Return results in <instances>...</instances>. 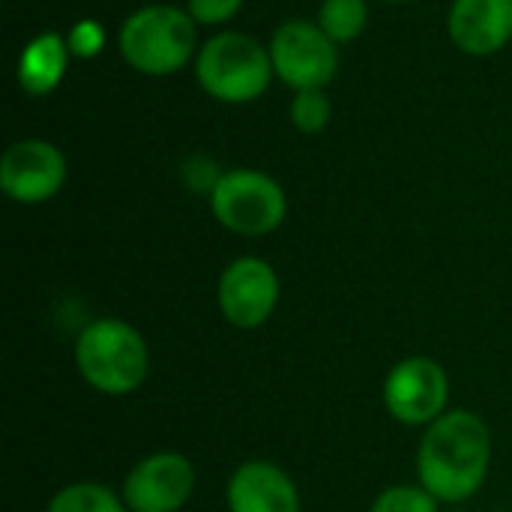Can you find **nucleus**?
I'll list each match as a JSON object with an SVG mask.
<instances>
[{"label":"nucleus","instance_id":"nucleus-1","mask_svg":"<svg viewBox=\"0 0 512 512\" xmlns=\"http://www.w3.org/2000/svg\"><path fill=\"white\" fill-rule=\"evenodd\" d=\"M492 465V432L486 420L468 408H453L441 414L417 450L420 486L438 504H462L474 498Z\"/></svg>","mask_w":512,"mask_h":512},{"label":"nucleus","instance_id":"nucleus-2","mask_svg":"<svg viewBox=\"0 0 512 512\" xmlns=\"http://www.w3.org/2000/svg\"><path fill=\"white\" fill-rule=\"evenodd\" d=\"M75 366L102 396L135 393L150 372L147 339L120 318H96L75 339Z\"/></svg>","mask_w":512,"mask_h":512},{"label":"nucleus","instance_id":"nucleus-3","mask_svg":"<svg viewBox=\"0 0 512 512\" xmlns=\"http://www.w3.org/2000/svg\"><path fill=\"white\" fill-rule=\"evenodd\" d=\"M198 48L195 18L177 6H144L120 30L126 63L144 75H171L183 69Z\"/></svg>","mask_w":512,"mask_h":512},{"label":"nucleus","instance_id":"nucleus-4","mask_svg":"<svg viewBox=\"0 0 512 512\" xmlns=\"http://www.w3.org/2000/svg\"><path fill=\"white\" fill-rule=\"evenodd\" d=\"M198 84L219 102L243 105L258 99L273 72L270 48L246 33H219L207 39L195 60Z\"/></svg>","mask_w":512,"mask_h":512},{"label":"nucleus","instance_id":"nucleus-5","mask_svg":"<svg viewBox=\"0 0 512 512\" xmlns=\"http://www.w3.org/2000/svg\"><path fill=\"white\" fill-rule=\"evenodd\" d=\"M210 210L222 228L240 237L273 234L288 213L285 189L264 171L234 168L219 177L210 192Z\"/></svg>","mask_w":512,"mask_h":512},{"label":"nucleus","instance_id":"nucleus-6","mask_svg":"<svg viewBox=\"0 0 512 512\" xmlns=\"http://www.w3.org/2000/svg\"><path fill=\"white\" fill-rule=\"evenodd\" d=\"M273 72L294 90H324L339 69L336 42L321 30V24L294 18L285 21L270 39Z\"/></svg>","mask_w":512,"mask_h":512},{"label":"nucleus","instance_id":"nucleus-7","mask_svg":"<svg viewBox=\"0 0 512 512\" xmlns=\"http://www.w3.org/2000/svg\"><path fill=\"white\" fill-rule=\"evenodd\" d=\"M450 378L432 357L399 360L384 378V405L402 426H432L447 414Z\"/></svg>","mask_w":512,"mask_h":512},{"label":"nucleus","instance_id":"nucleus-8","mask_svg":"<svg viewBox=\"0 0 512 512\" xmlns=\"http://www.w3.org/2000/svg\"><path fill=\"white\" fill-rule=\"evenodd\" d=\"M222 318L237 330H258L270 321L279 303V276L264 258L246 255L231 261L216 285Z\"/></svg>","mask_w":512,"mask_h":512},{"label":"nucleus","instance_id":"nucleus-9","mask_svg":"<svg viewBox=\"0 0 512 512\" xmlns=\"http://www.w3.org/2000/svg\"><path fill=\"white\" fill-rule=\"evenodd\" d=\"M195 480L183 453H153L126 474L120 495L129 512H180L192 501Z\"/></svg>","mask_w":512,"mask_h":512},{"label":"nucleus","instance_id":"nucleus-10","mask_svg":"<svg viewBox=\"0 0 512 512\" xmlns=\"http://www.w3.org/2000/svg\"><path fill=\"white\" fill-rule=\"evenodd\" d=\"M66 183V156L42 138H24L6 147L0 159V189L18 204H42Z\"/></svg>","mask_w":512,"mask_h":512},{"label":"nucleus","instance_id":"nucleus-11","mask_svg":"<svg viewBox=\"0 0 512 512\" xmlns=\"http://www.w3.org/2000/svg\"><path fill=\"white\" fill-rule=\"evenodd\" d=\"M228 512H300L294 480L273 462H243L225 489Z\"/></svg>","mask_w":512,"mask_h":512},{"label":"nucleus","instance_id":"nucleus-12","mask_svg":"<svg viewBox=\"0 0 512 512\" xmlns=\"http://www.w3.org/2000/svg\"><path fill=\"white\" fill-rule=\"evenodd\" d=\"M447 30L465 54H495L512 39V0H456Z\"/></svg>","mask_w":512,"mask_h":512},{"label":"nucleus","instance_id":"nucleus-13","mask_svg":"<svg viewBox=\"0 0 512 512\" xmlns=\"http://www.w3.org/2000/svg\"><path fill=\"white\" fill-rule=\"evenodd\" d=\"M69 54L72 51H69V45H66L63 36H57V33H39L36 39H30V45L18 57V84L30 96L51 93L63 81Z\"/></svg>","mask_w":512,"mask_h":512},{"label":"nucleus","instance_id":"nucleus-14","mask_svg":"<svg viewBox=\"0 0 512 512\" xmlns=\"http://www.w3.org/2000/svg\"><path fill=\"white\" fill-rule=\"evenodd\" d=\"M45 512H129L123 495L105 483H69L48 501Z\"/></svg>","mask_w":512,"mask_h":512},{"label":"nucleus","instance_id":"nucleus-15","mask_svg":"<svg viewBox=\"0 0 512 512\" xmlns=\"http://www.w3.org/2000/svg\"><path fill=\"white\" fill-rule=\"evenodd\" d=\"M366 18H369L366 0H324L318 12V24L333 42L357 39L366 27Z\"/></svg>","mask_w":512,"mask_h":512},{"label":"nucleus","instance_id":"nucleus-16","mask_svg":"<svg viewBox=\"0 0 512 512\" xmlns=\"http://www.w3.org/2000/svg\"><path fill=\"white\" fill-rule=\"evenodd\" d=\"M330 114H333V105L324 90H297V96L291 102V123L300 132H306V135L321 132L330 123Z\"/></svg>","mask_w":512,"mask_h":512},{"label":"nucleus","instance_id":"nucleus-17","mask_svg":"<svg viewBox=\"0 0 512 512\" xmlns=\"http://www.w3.org/2000/svg\"><path fill=\"white\" fill-rule=\"evenodd\" d=\"M369 512H438V501L423 486H390L384 489Z\"/></svg>","mask_w":512,"mask_h":512},{"label":"nucleus","instance_id":"nucleus-18","mask_svg":"<svg viewBox=\"0 0 512 512\" xmlns=\"http://www.w3.org/2000/svg\"><path fill=\"white\" fill-rule=\"evenodd\" d=\"M66 45H69V51H72L75 57H84V60H87V57H96V54L102 51V45H105V30H102L99 21L81 18V21L69 30Z\"/></svg>","mask_w":512,"mask_h":512},{"label":"nucleus","instance_id":"nucleus-19","mask_svg":"<svg viewBox=\"0 0 512 512\" xmlns=\"http://www.w3.org/2000/svg\"><path fill=\"white\" fill-rule=\"evenodd\" d=\"M243 0H189V15L198 24H222L240 12Z\"/></svg>","mask_w":512,"mask_h":512},{"label":"nucleus","instance_id":"nucleus-20","mask_svg":"<svg viewBox=\"0 0 512 512\" xmlns=\"http://www.w3.org/2000/svg\"><path fill=\"white\" fill-rule=\"evenodd\" d=\"M183 177H186L189 186H195V189H201V192L210 195L222 174H219V168H216L213 159H207V156H192V159L183 165Z\"/></svg>","mask_w":512,"mask_h":512},{"label":"nucleus","instance_id":"nucleus-21","mask_svg":"<svg viewBox=\"0 0 512 512\" xmlns=\"http://www.w3.org/2000/svg\"><path fill=\"white\" fill-rule=\"evenodd\" d=\"M390 3H405V0H390Z\"/></svg>","mask_w":512,"mask_h":512}]
</instances>
